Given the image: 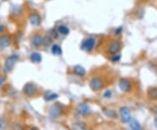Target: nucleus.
Returning <instances> with one entry per match:
<instances>
[{"instance_id":"obj_28","label":"nucleus","mask_w":157,"mask_h":130,"mask_svg":"<svg viewBox=\"0 0 157 130\" xmlns=\"http://www.w3.org/2000/svg\"><path fill=\"white\" fill-rule=\"evenodd\" d=\"M5 29H6V27H5L3 25H1V24H0V33H2V32L5 31Z\"/></svg>"},{"instance_id":"obj_5","label":"nucleus","mask_w":157,"mask_h":130,"mask_svg":"<svg viewBox=\"0 0 157 130\" xmlns=\"http://www.w3.org/2000/svg\"><path fill=\"white\" fill-rule=\"evenodd\" d=\"M121 49V44L119 40H113L110 42L107 47V51L110 54H117L119 52Z\"/></svg>"},{"instance_id":"obj_23","label":"nucleus","mask_w":157,"mask_h":130,"mask_svg":"<svg viewBox=\"0 0 157 130\" xmlns=\"http://www.w3.org/2000/svg\"><path fill=\"white\" fill-rule=\"evenodd\" d=\"M52 39L51 38L49 35H47V36H45L44 37V42H43V45H48L52 44Z\"/></svg>"},{"instance_id":"obj_30","label":"nucleus","mask_w":157,"mask_h":130,"mask_svg":"<svg viewBox=\"0 0 157 130\" xmlns=\"http://www.w3.org/2000/svg\"><path fill=\"white\" fill-rule=\"evenodd\" d=\"M31 130H39V128H36V127H33V128Z\"/></svg>"},{"instance_id":"obj_8","label":"nucleus","mask_w":157,"mask_h":130,"mask_svg":"<svg viewBox=\"0 0 157 130\" xmlns=\"http://www.w3.org/2000/svg\"><path fill=\"white\" fill-rule=\"evenodd\" d=\"M43 42H44V37L41 36L40 34H35L31 40V44L34 47H39L43 45Z\"/></svg>"},{"instance_id":"obj_17","label":"nucleus","mask_w":157,"mask_h":130,"mask_svg":"<svg viewBox=\"0 0 157 130\" xmlns=\"http://www.w3.org/2000/svg\"><path fill=\"white\" fill-rule=\"evenodd\" d=\"M51 52L53 55L60 56L62 54V48L60 47V45H59L58 44H53L51 47Z\"/></svg>"},{"instance_id":"obj_21","label":"nucleus","mask_w":157,"mask_h":130,"mask_svg":"<svg viewBox=\"0 0 157 130\" xmlns=\"http://www.w3.org/2000/svg\"><path fill=\"white\" fill-rule=\"evenodd\" d=\"M148 97L152 100H157V87H153L148 90Z\"/></svg>"},{"instance_id":"obj_1","label":"nucleus","mask_w":157,"mask_h":130,"mask_svg":"<svg viewBox=\"0 0 157 130\" xmlns=\"http://www.w3.org/2000/svg\"><path fill=\"white\" fill-rule=\"evenodd\" d=\"M19 59V57L17 54H11L10 56L6 58L5 60V64H4V71L5 73L8 74L12 71V69L16 66V64Z\"/></svg>"},{"instance_id":"obj_10","label":"nucleus","mask_w":157,"mask_h":130,"mask_svg":"<svg viewBox=\"0 0 157 130\" xmlns=\"http://www.w3.org/2000/svg\"><path fill=\"white\" fill-rule=\"evenodd\" d=\"M119 87L122 92H129L131 89V82L128 79H121L119 82Z\"/></svg>"},{"instance_id":"obj_15","label":"nucleus","mask_w":157,"mask_h":130,"mask_svg":"<svg viewBox=\"0 0 157 130\" xmlns=\"http://www.w3.org/2000/svg\"><path fill=\"white\" fill-rule=\"evenodd\" d=\"M102 112L104 114H106L107 117L111 118V119H116L118 117L117 113L115 111H113L112 109H108V108H103Z\"/></svg>"},{"instance_id":"obj_19","label":"nucleus","mask_w":157,"mask_h":130,"mask_svg":"<svg viewBox=\"0 0 157 130\" xmlns=\"http://www.w3.org/2000/svg\"><path fill=\"white\" fill-rule=\"evenodd\" d=\"M58 97H59V95L57 94H55V93L47 92V93H45V94L44 95V99L46 101H52L56 100Z\"/></svg>"},{"instance_id":"obj_13","label":"nucleus","mask_w":157,"mask_h":130,"mask_svg":"<svg viewBox=\"0 0 157 130\" xmlns=\"http://www.w3.org/2000/svg\"><path fill=\"white\" fill-rule=\"evenodd\" d=\"M73 73L74 74H76L77 76H79V77H83L86 74V71L85 67H83L82 66L80 65H77L75 67H73Z\"/></svg>"},{"instance_id":"obj_27","label":"nucleus","mask_w":157,"mask_h":130,"mask_svg":"<svg viewBox=\"0 0 157 130\" xmlns=\"http://www.w3.org/2000/svg\"><path fill=\"white\" fill-rule=\"evenodd\" d=\"M121 32H122V28H121V27H119V28H117L115 30V34H116V35H119V34L121 33Z\"/></svg>"},{"instance_id":"obj_29","label":"nucleus","mask_w":157,"mask_h":130,"mask_svg":"<svg viewBox=\"0 0 157 130\" xmlns=\"http://www.w3.org/2000/svg\"><path fill=\"white\" fill-rule=\"evenodd\" d=\"M4 127H5V123H4V121H3L2 120H0V128H4Z\"/></svg>"},{"instance_id":"obj_31","label":"nucleus","mask_w":157,"mask_h":130,"mask_svg":"<svg viewBox=\"0 0 157 130\" xmlns=\"http://www.w3.org/2000/svg\"><path fill=\"white\" fill-rule=\"evenodd\" d=\"M155 126H156V128H157V119L155 120Z\"/></svg>"},{"instance_id":"obj_26","label":"nucleus","mask_w":157,"mask_h":130,"mask_svg":"<svg viewBox=\"0 0 157 130\" xmlns=\"http://www.w3.org/2000/svg\"><path fill=\"white\" fill-rule=\"evenodd\" d=\"M5 81H6L5 77H3V76H0V86L5 84Z\"/></svg>"},{"instance_id":"obj_2","label":"nucleus","mask_w":157,"mask_h":130,"mask_svg":"<svg viewBox=\"0 0 157 130\" xmlns=\"http://www.w3.org/2000/svg\"><path fill=\"white\" fill-rule=\"evenodd\" d=\"M96 40L93 37H87L86 38L82 43H81V49L85 52H92L94 50V46H95Z\"/></svg>"},{"instance_id":"obj_20","label":"nucleus","mask_w":157,"mask_h":130,"mask_svg":"<svg viewBox=\"0 0 157 130\" xmlns=\"http://www.w3.org/2000/svg\"><path fill=\"white\" fill-rule=\"evenodd\" d=\"M73 130H86V125L81 121L75 122L73 125Z\"/></svg>"},{"instance_id":"obj_24","label":"nucleus","mask_w":157,"mask_h":130,"mask_svg":"<svg viewBox=\"0 0 157 130\" xmlns=\"http://www.w3.org/2000/svg\"><path fill=\"white\" fill-rule=\"evenodd\" d=\"M112 59L113 62H118V61L121 59V55H120V54H118V53L117 54H113V55L112 56V59Z\"/></svg>"},{"instance_id":"obj_6","label":"nucleus","mask_w":157,"mask_h":130,"mask_svg":"<svg viewBox=\"0 0 157 130\" xmlns=\"http://www.w3.org/2000/svg\"><path fill=\"white\" fill-rule=\"evenodd\" d=\"M120 114L121 117V120L124 123H128L130 121L131 118V114H130V110L128 107H121L120 108Z\"/></svg>"},{"instance_id":"obj_9","label":"nucleus","mask_w":157,"mask_h":130,"mask_svg":"<svg viewBox=\"0 0 157 130\" xmlns=\"http://www.w3.org/2000/svg\"><path fill=\"white\" fill-rule=\"evenodd\" d=\"M77 111H78V113L79 114L86 116V115H88L91 113V108H90V107L87 104L80 103V104H78V108H77Z\"/></svg>"},{"instance_id":"obj_25","label":"nucleus","mask_w":157,"mask_h":130,"mask_svg":"<svg viewBox=\"0 0 157 130\" xmlns=\"http://www.w3.org/2000/svg\"><path fill=\"white\" fill-rule=\"evenodd\" d=\"M103 96L105 97V98H107V99H109V98H111L112 96V91L111 90H107L106 91L104 94H103Z\"/></svg>"},{"instance_id":"obj_7","label":"nucleus","mask_w":157,"mask_h":130,"mask_svg":"<svg viewBox=\"0 0 157 130\" xmlns=\"http://www.w3.org/2000/svg\"><path fill=\"white\" fill-rule=\"evenodd\" d=\"M62 113V108L59 104H54L51 107L49 110V113L52 118H58L59 116H60Z\"/></svg>"},{"instance_id":"obj_16","label":"nucleus","mask_w":157,"mask_h":130,"mask_svg":"<svg viewBox=\"0 0 157 130\" xmlns=\"http://www.w3.org/2000/svg\"><path fill=\"white\" fill-rule=\"evenodd\" d=\"M129 123V127L132 130H142V128L140 126V122L135 119H131Z\"/></svg>"},{"instance_id":"obj_4","label":"nucleus","mask_w":157,"mask_h":130,"mask_svg":"<svg viewBox=\"0 0 157 130\" xmlns=\"http://www.w3.org/2000/svg\"><path fill=\"white\" fill-rule=\"evenodd\" d=\"M90 88L93 91H99L101 90L103 87L104 83H103V79L101 77H94L93 79L90 80L89 82Z\"/></svg>"},{"instance_id":"obj_3","label":"nucleus","mask_w":157,"mask_h":130,"mask_svg":"<svg viewBox=\"0 0 157 130\" xmlns=\"http://www.w3.org/2000/svg\"><path fill=\"white\" fill-rule=\"evenodd\" d=\"M38 92V87L37 86L35 85L33 82H29L26 83L25 85L24 86V88H23V93L28 97H33Z\"/></svg>"},{"instance_id":"obj_14","label":"nucleus","mask_w":157,"mask_h":130,"mask_svg":"<svg viewBox=\"0 0 157 130\" xmlns=\"http://www.w3.org/2000/svg\"><path fill=\"white\" fill-rule=\"evenodd\" d=\"M30 59L33 63H35V64H39L42 61V55L39 53V52H32L31 55H30Z\"/></svg>"},{"instance_id":"obj_11","label":"nucleus","mask_w":157,"mask_h":130,"mask_svg":"<svg viewBox=\"0 0 157 130\" xmlns=\"http://www.w3.org/2000/svg\"><path fill=\"white\" fill-rule=\"evenodd\" d=\"M11 44V39L9 35H3L0 37V48H6Z\"/></svg>"},{"instance_id":"obj_22","label":"nucleus","mask_w":157,"mask_h":130,"mask_svg":"<svg viewBox=\"0 0 157 130\" xmlns=\"http://www.w3.org/2000/svg\"><path fill=\"white\" fill-rule=\"evenodd\" d=\"M49 36H50L51 38L52 39V40H56L59 38V32H58V30L57 29L52 28V30H50V32H49V34H48Z\"/></svg>"},{"instance_id":"obj_18","label":"nucleus","mask_w":157,"mask_h":130,"mask_svg":"<svg viewBox=\"0 0 157 130\" xmlns=\"http://www.w3.org/2000/svg\"><path fill=\"white\" fill-rule=\"evenodd\" d=\"M57 30L59 32V34L62 35V36H67L69 32H70V29L68 28L67 25H59V27L57 28Z\"/></svg>"},{"instance_id":"obj_12","label":"nucleus","mask_w":157,"mask_h":130,"mask_svg":"<svg viewBox=\"0 0 157 130\" xmlns=\"http://www.w3.org/2000/svg\"><path fill=\"white\" fill-rule=\"evenodd\" d=\"M29 20H30V23L33 25V26H38L40 25L41 23V17L39 16V13L37 12H33L30 15V17H29Z\"/></svg>"}]
</instances>
